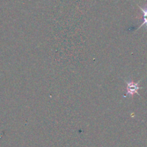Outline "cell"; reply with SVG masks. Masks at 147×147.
Masks as SVG:
<instances>
[{
	"mask_svg": "<svg viewBox=\"0 0 147 147\" xmlns=\"http://www.w3.org/2000/svg\"><path fill=\"white\" fill-rule=\"evenodd\" d=\"M141 80H139V81H138L137 83H135V82H134L133 80H129V81H127V80H125V83H126V94L125 95L124 97L126 98L127 96H130L131 97L133 98L134 96V94H137L139 95V96H140L139 95V93H138V90H139V89H142V87H139V83H140Z\"/></svg>",
	"mask_w": 147,
	"mask_h": 147,
	"instance_id": "6da1fadb",
	"label": "cell"
},
{
	"mask_svg": "<svg viewBox=\"0 0 147 147\" xmlns=\"http://www.w3.org/2000/svg\"><path fill=\"white\" fill-rule=\"evenodd\" d=\"M138 6H139V9H140L142 10V12H143L144 22H143V23H142V24H141L140 26H139V28H138V29H140L141 27H142V26H144V25H146L147 27V5L145 6L144 7H140L139 5H138Z\"/></svg>",
	"mask_w": 147,
	"mask_h": 147,
	"instance_id": "7a4b0ae2",
	"label": "cell"
}]
</instances>
